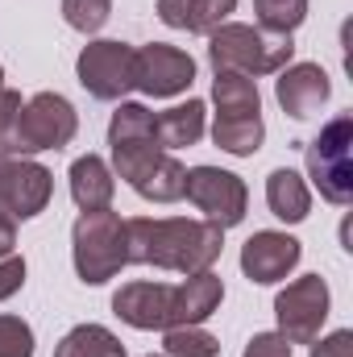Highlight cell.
<instances>
[{
  "label": "cell",
  "mask_w": 353,
  "mask_h": 357,
  "mask_svg": "<svg viewBox=\"0 0 353 357\" xmlns=\"http://www.w3.org/2000/svg\"><path fill=\"white\" fill-rule=\"evenodd\" d=\"M125 245L133 266L200 274L212 270L225 250V229L212 220H187V216H133L125 220Z\"/></svg>",
  "instance_id": "1"
},
{
  "label": "cell",
  "mask_w": 353,
  "mask_h": 357,
  "mask_svg": "<svg viewBox=\"0 0 353 357\" xmlns=\"http://www.w3.org/2000/svg\"><path fill=\"white\" fill-rule=\"evenodd\" d=\"M295 59L291 33H266L258 25L225 21L208 33V63L212 71H237V75H278Z\"/></svg>",
  "instance_id": "2"
},
{
  "label": "cell",
  "mask_w": 353,
  "mask_h": 357,
  "mask_svg": "<svg viewBox=\"0 0 353 357\" xmlns=\"http://www.w3.org/2000/svg\"><path fill=\"white\" fill-rule=\"evenodd\" d=\"M71 258H75V274L88 287H104L108 278H117L121 270L129 266L125 220L112 208L80 212V220L71 229Z\"/></svg>",
  "instance_id": "3"
},
{
  "label": "cell",
  "mask_w": 353,
  "mask_h": 357,
  "mask_svg": "<svg viewBox=\"0 0 353 357\" xmlns=\"http://www.w3.org/2000/svg\"><path fill=\"white\" fill-rule=\"evenodd\" d=\"M80 133V112L67 96L59 91H38L21 104V116L13 125L8 158H29L42 150H63Z\"/></svg>",
  "instance_id": "4"
},
{
  "label": "cell",
  "mask_w": 353,
  "mask_h": 357,
  "mask_svg": "<svg viewBox=\"0 0 353 357\" xmlns=\"http://www.w3.org/2000/svg\"><path fill=\"white\" fill-rule=\"evenodd\" d=\"M112 175H121L150 204H175L183 199L187 167L158 142H133V146H112Z\"/></svg>",
  "instance_id": "5"
},
{
  "label": "cell",
  "mask_w": 353,
  "mask_h": 357,
  "mask_svg": "<svg viewBox=\"0 0 353 357\" xmlns=\"http://www.w3.org/2000/svg\"><path fill=\"white\" fill-rule=\"evenodd\" d=\"M308 178L329 204H353V116H333L316 133L308 146Z\"/></svg>",
  "instance_id": "6"
},
{
  "label": "cell",
  "mask_w": 353,
  "mask_h": 357,
  "mask_svg": "<svg viewBox=\"0 0 353 357\" xmlns=\"http://www.w3.org/2000/svg\"><path fill=\"white\" fill-rule=\"evenodd\" d=\"M329 307H333V295H329V282L320 274H303V278L287 282L274 295L278 337L287 345H312L329 320Z\"/></svg>",
  "instance_id": "7"
},
{
  "label": "cell",
  "mask_w": 353,
  "mask_h": 357,
  "mask_svg": "<svg viewBox=\"0 0 353 357\" xmlns=\"http://www.w3.org/2000/svg\"><path fill=\"white\" fill-rule=\"evenodd\" d=\"M75 75L91 100H125L133 91V46L117 42V38H96L80 50L75 59Z\"/></svg>",
  "instance_id": "8"
},
{
  "label": "cell",
  "mask_w": 353,
  "mask_h": 357,
  "mask_svg": "<svg viewBox=\"0 0 353 357\" xmlns=\"http://www.w3.org/2000/svg\"><path fill=\"white\" fill-rule=\"evenodd\" d=\"M183 195L195 204V212H204V220H212L220 229L241 225L246 208H250V191H246L241 175L220 171V167H191L187 183H183Z\"/></svg>",
  "instance_id": "9"
},
{
  "label": "cell",
  "mask_w": 353,
  "mask_h": 357,
  "mask_svg": "<svg viewBox=\"0 0 353 357\" xmlns=\"http://www.w3.org/2000/svg\"><path fill=\"white\" fill-rule=\"evenodd\" d=\"M195 84V59L171 42H150L133 50V91L150 100H171Z\"/></svg>",
  "instance_id": "10"
},
{
  "label": "cell",
  "mask_w": 353,
  "mask_h": 357,
  "mask_svg": "<svg viewBox=\"0 0 353 357\" xmlns=\"http://www.w3.org/2000/svg\"><path fill=\"white\" fill-rule=\"evenodd\" d=\"M54 175L33 158H0V208L13 220H33L46 212Z\"/></svg>",
  "instance_id": "11"
},
{
  "label": "cell",
  "mask_w": 353,
  "mask_h": 357,
  "mask_svg": "<svg viewBox=\"0 0 353 357\" xmlns=\"http://www.w3.org/2000/svg\"><path fill=\"white\" fill-rule=\"evenodd\" d=\"M112 312L137 333H167L175 320V287L171 282H125L112 295Z\"/></svg>",
  "instance_id": "12"
},
{
  "label": "cell",
  "mask_w": 353,
  "mask_h": 357,
  "mask_svg": "<svg viewBox=\"0 0 353 357\" xmlns=\"http://www.w3.org/2000/svg\"><path fill=\"white\" fill-rule=\"evenodd\" d=\"M303 250L291 233H278V229H262L254 233L246 245H241V270L250 282L258 287H270V282H283L291 270L299 266Z\"/></svg>",
  "instance_id": "13"
},
{
  "label": "cell",
  "mask_w": 353,
  "mask_h": 357,
  "mask_svg": "<svg viewBox=\"0 0 353 357\" xmlns=\"http://www.w3.org/2000/svg\"><path fill=\"white\" fill-rule=\"evenodd\" d=\"M274 96H278V108L295 121L320 112V104H329L333 96V79L320 63H287L274 79Z\"/></svg>",
  "instance_id": "14"
},
{
  "label": "cell",
  "mask_w": 353,
  "mask_h": 357,
  "mask_svg": "<svg viewBox=\"0 0 353 357\" xmlns=\"http://www.w3.org/2000/svg\"><path fill=\"white\" fill-rule=\"evenodd\" d=\"M225 299V282L216 270H200V274H187L183 282L175 287V324H204Z\"/></svg>",
  "instance_id": "15"
},
{
  "label": "cell",
  "mask_w": 353,
  "mask_h": 357,
  "mask_svg": "<svg viewBox=\"0 0 353 357\" xmlns=\"http://www.w3.org/2000/svg\"><path fill=\"white\" fill-rule=\"evenodd\" d=\"M117 191V175L100 154H84L71 162V199L80 204V212H96L108 208Z\"/></svg>",
  "instance_id": "16"
},
{
  "label": "cell",
  "mask_w": 353,
  "mask_h": 357,
  "mask_svg": "<svg viewBox=\"0 0 353 357\" xmlns=\"http://www.w3.org/2000/svg\"><path fill=\"white\" fill-rule=\"evenodd\" d=\"M204 129H208L204 100H187V104H175V108H167V112L154 116V137H158L163 150H187V146H195L204 137Z\"/></svg>",
  "instance_id": "17"
},
{
  "label": "cell",
  "mask_w": 353,
  "mask_h": 357,
  "mask_svg": "<svg viewBox=\"0 0 353 357\" xmlns=\"http://www.w3.org/2000/svg\"><path fill=\"white\" fill-rule=\"evenodd\" d=\"M266 204H270V212L278 220L299 225L312 212V191H308L303 175H295L291 167H278V171H270V178H266Z\"/></svg>",
  "instance_id": "18"
},
{
  "label": "cell",
  "mask_w": 353,
  "mask_h": 357,
  "mask_svg": "<svg viewBox=\"0 0 353 357\" xmlns=\"http://www.w3.org/2000/svg\"><path fill=\"white\" fill-rule=\"evenodd\" d=\"M212 104H216V116H262L258 79L237 75V71H216V79H212Z\"/></svg>",
  "instance_id": "19"
},
{
  "label": "cell",
  "mask_w": 353,
  "mask_h": 357,
  "mask_svg": "<svg viewBox=\"0 0 353 357\" xmlns=\"http://www.w3.org/2000/svg\"><path fill=\"white\" fill-rule=\"evenodd\" d=\"M262 137H266L262 116H216L212 121V142L233 158H254L262 150Z\"/></svg>",
  "instance_id": "20"
},
{
  "label": "cell",
  "mask_w": 353,
  "mask_h": 357,
  "mask_svg": "<svg viewBox=\"0 0 353 357\" xmlns=\"http://www.w3.org/2000/svg\"><path fill=\"white\" fill-rule=\"evenodd\" d=\"M54 357H125V345L117 333H108L104 324H75L63 341Z\"/></svg>",
  "instance_id": "21"
},
{
  "label": "cell",
  "mask_w": 353,
  "mask_h": 357,
  "mask_svg": "<svg viewBox=\"0 0 353 357\" xmlns=\"http://www.w3.org/2000/svg\"><path fill=\"white\" fill-rule=\"evenodd\" d=\"M133 142H158L154 137V112L137 100H121L112 121H108V150L112 146H133Z\"/></svg>",
  "instance_id": "22"
},
{
  "label": "cell",
  "mask_w": 353,
  "mask_h": 357,
  "mask_svg": "<svg viewBox=\"0 0 353 357\" xmlns=\"http://www.w3.org/2000/svg\"><path fill=\"white\" fill-rule=\"evenodd\" d=\"M163 349L167 357H220V341L200 324H175L163 333Z\"/></svg>",
  "instance_id": "23"
},
{
  "label": "cell",
  "mask_w": 353,
  "mask_h": 357,
  "mask_svg": "<svg viewBox=\"0 0 353 357\" xmlns=\"http://www.w3.org/2000/svg\"><path fill=\"white\" fill-rule=\"evenodd\" d=\"M254 13L266 33H295L308 17V0H254Z\"/></svg>",
  "instance_id": "24"
},
{
  "label": "cell",
  "mask_w": 353,
  "mask_h": 357,
  "mask_svg": "<svg viewBox=\"0 0 353 357\" xmlns=\"http://www.w3.org/2000/svg\"><path fill=\"white\" fill-rule=\"evenodd\" d=\"M112 17V0H63V21L75 29V33H100Z\"/></svg>",
  "instance_id": "25"
},
{
  "label": "cell",
  "mask_w": 353,
  "mask_h": 357,
  "mask_svg": "<svg viewBox=\"0 0 353 357\" xmlns=\"http://www.w3.org/2000/svg\"><path fill=\"white\" fill-rule=\"evenodd\" d=\"M233 8H237V0H191V25H187V33H212L216 25H225L229 17H233Z\"/></svg>",
  "instance_id": "26"
},
{
  "label": "cell",
  "mask_w": 353,
  "mask_h": 357,
  "mask_svg": "<svg viewBox=\"0 0 353 357\" xmlns=\"http://www.w3.org/2000/svg\"><path fill=\"white\" fill-rule=\"evenodd\" d=\"M0 357H33V328L21 316H0Z\"/></svg>",
  "instance_id": "27"
},
{
  "label": "cell",
  "mask_w": 353,
  "mask_h": 357,
  "mask_svg": "<svg viewBox=\"0 0 353 357\" xmlns=\"http://www.w3.org/2000/svg\"><path fill=\"white\" fill-rule=\"evenodd\" d=\"M21 91L13 88H0V150L8 154V142H13V125H17V116H21Z\"/></svg>",
  "instance_id": "28"
},
{
  "label": "cell",
  "mask_w": 353,
  "mask_h": 357,
  "mask_svg": "<svg viewBox=\"0 0 353 357\" xmlns=\"http://www.w3.org/2000/svg\"><path fill=\"white\" fill-rule=\"evenodd\" d=\"M308 357H353V333L350 328H337L329 337H316Z\"/></svg>",
  "instance_id": "29"
},
{
  "label": "cell",
  "mask_w": 353,
  "mask_h": 357,
  "mask_svg": "<svg viewBox=\"0 0 353 357\" xmlns=\"http://www.w3.org/2000/svg\"><path fill=\"white\" fill-rule=\"evenodd\" d=\"M21 287H25V258H17V254L0 258V303L13 299Z\"/></svg>",
  "instance_id": "30"
},
{
  "label": "cell",
  "mask_w": 353,
  "mask_h": 357,
  "mask_svg": "<svg viewBox=\"0 0 353 357\" xmlns=\"http://www.w3.org/2000/svg\"><path fill=\"white\" fill-rule=\"evenodd\" d=\"M241 357H291V345L278 333H258V337H250Z\"/></svg>",
  "instance_id": "31"
},
{
  "label": "cell",
  "mask_w": 353,
  "mask_h": 357,
  "mask_svg": "<svg viewBox=\"0 0 353 357\" xmlns=\"http://www.w3.org/2000/svg\"><path fill=\"white\" fill-rule=\"evenodd\" d=\"M158 21L171 29H187L191 25V0H158Z\"/></svg>",
  "instance_id": "32"
},
{
  "label": "cell",
  "mask_w": 353,
  "mask_h": 357,
  "mask_svg": "<svg viewBox=\"0 0 353 357\" xmlns=\"http://www.w3.org/2000/svg\"><path fill=\"white\" fill-rule=\"evenodd\" d=\"M13 245H17V220L0 208V258H8V254H13Z\"/></svg>",
  "instance_id": "33"
},
{
  "label": "cell",
  "mask_w": 353,
  "mask_h": 357,
  "mask_svg": "<svg viewBox=\"0 0 353 357\" xmlns=\"http://www.w3.org/2000/svg\"><path fill=\"white\" fill-rule=\"evenodd\" d=\"M0 88H4V67H0Z\"/></svg>",
  "instance_id": "34"
},
{
  "label": "cell",
  "mask_w": 353,
  "mask_h": 357,
  "mask_svg": "<svg viewBox=\"0 0 353 357\" xmlns=\"http://www.w3.org/2000/svg\"><path fill=\"white\" fill-rule=\"evenodd\" d=\"M146 357H154V354H146ZM158 357H167V354H158Z\"/></svg>",
  "instance_id": "35"
}]
</instances>
